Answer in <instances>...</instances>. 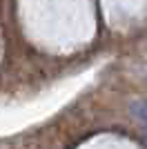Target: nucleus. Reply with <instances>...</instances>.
<instances>
[{"mask_svg":"<svg viewBox=\"0 0 147 149\" xmlns=\"http://www.w3.org/2000/svg\"><path fill=\"white\" fill-rule=\"evenodd\" d=\"M132 116L147 129V100H136L132 105Z\"/></svg>","mask_w":147,"mask_h":149,"instance_id":"1","label":"nucleus"}]
</instances>
